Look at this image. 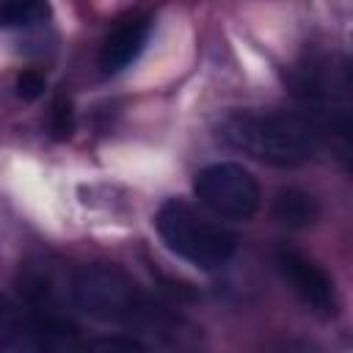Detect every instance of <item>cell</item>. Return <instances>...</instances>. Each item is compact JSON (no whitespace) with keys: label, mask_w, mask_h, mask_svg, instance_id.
I'll list each match as a JSON object with an SVG mask.
<instances>
[{"label":"cell","mask_w":353,"mask_h":353,"mask_svg":"<svg viewBox=\"0 0 353 353\" xmlns=\"http://www.w3.org/2000/svg\"><path fill=\"white\" fill-rule=\"evenodd\" d=\"M50 132L58 141H66L74 132V108H72V99L66 94H58L52 108H50Z\"/></svg>","instance_id":"30bf717a"},{"label":"cell","mask_w":353,"mask_h":353,"mask_svg":"<svg viewBox=\"0 0 353 353\" xmlns=\"http://www.w3.org/2000/svg\"><path fill=\"white\" fill-rule=\"evenodd\" d=\"M72 301L80 312L102 323H135L152 309L138 284L116 265H85L72 279Z\"/></svg>","instance_id":"3957f363"},{"label":"cell","mask_w":353,"mask_h":353,"mask_svg":"<svg viewBox=\"0 0 353 353\" xmlns=\"http://www.w3.org/2000/svg\"><path fill=\"white\" fill-rule=\"evenodd\" d=\"M273 215L290 229H306L320 218V207L309 193H303L298 188H287L276 196Z\"/></svg>","instance_id":"52a82bcc"},{"label":"cell","mask_w":353,"mask_h":353,"mask_svg":"<svg viewBox=\"0 0 353 353\" xmlns=\"http://www.w3.org/2000/svg\"><path fill=\"white\" fill-rule=\"evenodd\" d=\"M193 193L196 199L212 210L221 218L229 221H245L259 210V185L237 163H212L201 168L193 179Z\"/></svg>","instance_id":"277c9868"},{"label":"cell","mask_w":353,"mask_h":353,"mask_svg":"<svg viewBox=\"0 0 353 353\" xmlns=\"http://www.w3.org/2000/svg\"><path fill=\"white\" fill-rule=\"evenodd\" d=\"M279 273L284 281L295 290V295L320 317H334L336 314V290L331 276L312 259H306L298 251H279L276 254Z\"/></svg>","instance_id":"5b68a950"},{"label":"cell","mask_w":353,"mask_h":353,"mask_svg":"<svg viewBox=\"0 0 353 353\" xmlns=\"http://www.w3.org/2000/svg\"><path fill=\"white\" fill-rule=\"evenodd\" d=\"M221 141L259 163L292 168L314 157V127L292 113H232L218 127Z\"/></svg>","instance_id":"6da1fadb"},{"label":"cell","mask_w":353,"mask_h":353,"mask_svg":"<svg viewBox=\"0 0 353 353\" xmlns=\"http://www.w3.org/2000/svg\"><path fill=\"white\" fill-rule=\"evenodd\" d=\"M149 33H152V19L149 17H130L121 25H116L108 33V39L102 41L99 69L105 74H116L124 66H130L141 55V50L146 47Z\"/></svg>","instance_id":"8992f818"},{"label":"cell","mask_w":353,"mask_h":353,"mask_svg":"<svg viewBox=\"0 0 353 353\" xmlns=\"http://www.w3.org/2000/svg\"><path fill=\"white\" fill-rule=\"evenodd\" d=\"M22 345H28V317L19 312L17 303L0 295V350H11Z\"/></svg>","instance_id":"9c48e42d"},{"label":"cell","mask_w":353,"mask_h":353,"mask_svg":"<svg viewBox=\"0 0 353 353\" xmlns=\"http://www.w3.org/2000/svg\"><path fill=\"white\" fill-rule=\"evenodd\" d=\"M154 226L165 248L199 270H218L234 256V234L182 199H168L157 210Z\"/></svg>","instance_id":"7a4b0ae2"},{"label":"cell","mask_w":353,"mask_h":353,"mask_svg":"<svg viewBox=\"0 0 353 353\" xmlns=\"http://www.w3.org/2000/svg\"><path fill=\"white\" fill-rule=\"evenodd\" d=\"M50 14L47 0H0V28H28Z\"/></svg>","instance_id":"ba28073f"},{"label":"cell","mask_w":353,"mask_h":353,"mask_svg":"<svg viewBox=\"0 0 353 353\" xmlns=\"http://www.w3.org/2000/svg\"><path fill=\"white\" fill-rule=\"evenodd\" d=\"M44 88H47V80H44V74H41V72H36V69H25V72H19V74H17L14 91H17V97H19V99L33 102V99H39V97L44 94Z\"/></svg>","instance_id":"8fae6325"}]
</instances>
